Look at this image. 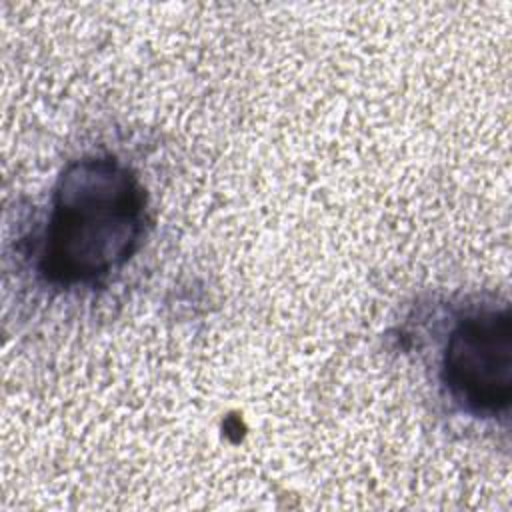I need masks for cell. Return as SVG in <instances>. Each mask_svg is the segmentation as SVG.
<instances>
[{"label": "cell", "mask_w": 512, "mask_h": 512, "mask_svg": "<svg viewBox=\"0 0 512 512\" xmlns=\"http://www.w3.org/2000/svg\"><path fill=\"white\" fill-rule=\"evenodd\" d=\"M140 176L110 154L70 162L58 176L38 246V270L56 288L96 286L140 248L148 222Z\"/></svg>", "instance_id": "obj_1"}, {"label": "cell", "mask_w": 512, "mask_h": 512, "mask_svg": "<svg viewBox=\"0 0 512 512\" xmlns=\"http://www.w3.org/2000/svg\"><path fill=\"white\" fill-rule=\"evenodd\" d=\"M440 382L466 414L496 418L512 398V316L510 308L482 306L452 324L442 356Z\"/></svg>", "instance_id": "obj_2"}]
</instances>
